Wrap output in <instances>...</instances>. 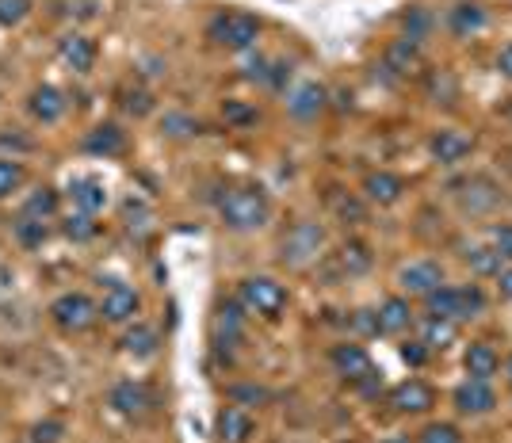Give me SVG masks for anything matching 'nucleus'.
<instances>
[{"instance_id":"nucleus-1","label":"nucleus","mask_w":512,"mask_h":443,"mask_svg":"<svg viewBox=\"0 0 512 443\" xmlns=\"http://www.w3.org/2000/svg\"><path fill=\"white\" fill-rule=\"evenodd\" d=\"M218 218L230 233H256L272 222V199L256 184H241L218 199Z\"/></svg>"},{"instance_id":"nucleus-2","label":"nucleus","mask_w":512,"mask_h":443,"mask_svg":"<svg viewBox=\"0 0 512 443\" xmlns=\"http://www.w3.org/2000/svg\"><path fill=\"white\" fill-rule=\"evenodd\" d=\"M237 302L245 306V314L276 321V317L287 310L291 291H287V283H279L272 275H245L241 287H237Z\"/></svg>"},{"instance_id":"nucleus-3","label":"nucleus","mask_w":512,"mask_h":443,"mask_svg":"<svg viewBox=\"0 0 512 443\" xmlns=\"http://www.w3.org/2000/svg\"><path fill=\"white\" fill-rule=\"evenodd\" d=\"M260 31H264V23L249 16V12H218L211 23H207V39L214 46H222V50H230V54H249L260 39Z\"/></svg>"},{"instance_id":"nucleus-4","label":"nucleus","mask_w":512,"mask_h":443,"mask_svg":"<svg viewBox=\"0 0 512 443\" xmlns=\"http://www.w3.org/2000/svg\"><path fill=\"white\" fill-rule=\"evenodd\" d=\"M50 321L62 329L65 337H81L100 321V302H92L85 291H65L50 302Z\"/></svg>"},{"instance_id":"nucleus-5","label":"nucleus","mask_w":512,"mask_h":443,"mask_svg":"<svg viewBox=\"0 0 512 443\" xmlns=\"http://www.w3.org/2000/svg\"><path fill=\"white\" fill-rule=\"evenodd\" d=\"M325 249V226L318 222H295L279 241V264L283 268H310Z\"/></svg>"},{"instance_id":"nucleus-6","label":"nucleus","mask_w":512,"mask_h":443,"mask_svg":"<svg viewBox=\"0 0 512 443\" xmlns=\"http://www.w3.org/2000/svg\"><path fill=\"white\" fill-rule=\"evenodd\" d=\"M421 65H425V46L406 39V35H398V39L386 43L383 62H379V77H383L386 85H402V81L421 73Z\"/></svg>"},{"instance_id":"nucleus-7","label":"nucleus","mask_w":512,"mask_h":443,"mask_svg":"<svg viewBox=\"0 0 512 443\" xmlns=\"http://www.w3.org/2000/svg\"><path fill=\"white\" fill-rule=\"evenodd\" d=\"M444 283H448L444 264H440V260H428V256H421V260H409V264H402V268H398V275H394L398 295H406V298H428L436 287H444Z\"/></svg>"},{"instance_id":"nucleus-8","label":"nucleus","mask_w":512,"mask_h":443,"mask_svg":"<svg viewBox=\"0 0 512 443\" xmlns=\"http://www.w3.org/2000/svg\"><path fill=\"white\" fill-rule=\"evenodd\" d=\"M470 153H474V134L463 127H440L432 130V138H428V157L436 165H444V169L463 165Z\"/></svg>"},{"instance_id":"nucleus-9","label":"nucleus","mask_w":512,"mask_h":443,"mask_svg":"<svg viewBox=\"0 0 512 443\" xmlns=\"http://www.w3.org/2000/svg\"><path fill=\"white\" fill-rule=\"evenodd\" d=\"M329 363H333V371H337L344 382H352V386L375 379V359H371V352H367L363 344H356V340L333 344V348H329Z\"/></svg>"},{"instance_id":"nucleus-10","label":"nucleus","mask_w":512,"mask_h":443,"mask_svg":"<svg viewBox=\"0 0 512 443\" xmlns=\"http://www.w3.org/2000/svg\"><path fill=\"white\" fill-rule=\"evenodd\" d=\"M107 405L119 413V417H130V421H142L146 413H153V390L146 386L142 379H123L111 386V394H107Z\"/></svg>"},{"instance_id":"nucleus-11","label":"nucleus","mask_w":512,"mask_h":443,"mask_svg":"<svg viewBox=\"0 0 512 443\" xmlns=\"http://www.w3.org/2000/svg\"><path fill=\"white\" fill-rule=\"evenodd\" d=\"M386 405H390L398 417H425V413L436 409V390H432L425 379H406L386 394Z\"/></svg>"},{"instance_id":"nucleus-12","label":"nucleus","mask_w":512,"mask_h":443,"mask_svg":"<svg viewBox=\"0 0 512 443\" xmlns=\"http://www.w3.org/2000/svg\"><path fill=\"white\" fill-rule=\"evenodd\" d=\"M245 306L230 298V302H222L218 310H214V321H211V344L214 352H234L237 344L245 340Z\"/></svg>"},{"instance_id":"nucleus-13","label":"nucleus","mask_w":512,"mask_h":443,"mask_svg":"<svg viewBox=\"0 0 512 443\" xmlns=\"http://www.w3.org/2000/svg\"><path fill=\"white\" fill-rule=\"evenodd\" d=\"M138 314H142L138 287H130V283H107L104 298H100V321H107V325H130V321H138Z\"/></svg>"},{"instance_id":"nucleus-14","label":"nucleus","mask_w":512,"mask_h":443,"mask_svg":"<svg viewBox=\"0 0 512 443\" xmlns=\"http://www.w3.org/2000/svg\"><path fill=\"white\" fill-rule=\"evenodd\" d=\"M451 405H455V413L459 417H490L493 409H497V390H493V382H482V379H463L455 390H451Z\"/></svg>"},{"instance_id":"nucleus-15","label":"nucleus","mask_w":512,"mask_h":443,"mask_svg":"<svg viewBox=\"0 0 512 443\" xmlns=\"http://www.w3.org/2000/svg\"><path fill=\"white\" fill-rule=\"evenodd\" d=\"M329 107V88L318 81H299V85L287 92V115L295 123H318Z\"/></svg>"},{"instance_id":"nucleus-16","label":"nucleus","mask_w":512,"mask_h":443,"mask_svg":"<svg viewBox=\"0 0 512 443\" xmlns=\"http://www.w3.org/2000/svg\"><path fill=\"white\" fill-rule=\"evenodd\" d=\"M256 436V417L241 405H222L214 413V440L218 443H249Z\"/></svg>"},{"instance_id":"nucleus-17","label":"nucleus","mask_w":512,"mask_h":443,"mask_svg":"<svg viewBox=\"0 0 512 443\" xmlns=\"http://www.w3.org/2000/svg\"><path fill=\"white\" fill-rule=\"evenodd\" d=\"M417 321V310H413V298L406 295H390L379 302L375 310V325H379V337H406Z\"/></svg>"},{"instance_id":"nucleus-18","label":"nucleus","mask_w":512,"mask_h":443,"mask_svg":"<svg viewBox=\"0 0 512 443\" xmlns=\"http://www.w3.org/2000/svg\"><path fill=\"white\" fill-rule=\"evenodd\" d=\"M406 180L398 176V172L390 169H379V172H367L360 184V195L367 199V207H394V203H402V195H406Z\"/></svg>"},{"instance_id":"nucleus-19","label":"nucleus","mask_w":512,"mask_h":443,"mask_svg":"<svg viewBox=\"0 0 512 443\" xmlns=\"http://www.w3.org/2000/svg\"><path fill=\"white\" fill-rule=\"evenodd\" d=\"M27 111H31L35 123L54 127V123H62L65 119L69 100H65V92L58 85H39V88H31V96H27Z\"/></svg>"},{"instance_id":"nucleus-20","label":"nucleus","mask_w":512,"mask_h":443,"mask_svg":"<svg viewBox=\"0 0 512 443\" xmlns=\"http://www.w3.org/2000/svg\"><path fill=\"white\" fill-rule=\"evenodd\" d=\"M127 149H130V138L119 123H96V127L85 134L88 157H104V161H111V157H123Z\"/></svg>"},{"instance_id":"nucleus-21","label":"nucleus","mask_w":512,"mask_h":443,"mask_svg":"<svg viewBox=\"0 0 512 443\" xmlns=\"http://www.w3.org/2000/svg\"><path fill=\"white\" fill-rule=\"evenodd\" d=\"M69 199H73V211H85V214H100L107 211L111 203V191L100 176H73L69 180Z\"/></svg>"},{"instance_id":"nucleus-22","label":"nucleus","mask_w":512,"mask_h":443,"mask_svg":"<svg viewBox=\"0 0 512 443\" xmlns=\"http://www.w3.org/2000/svg\"><path fill=\"white\" fill-rule=\"evenodd\" d=\"M490 27V12L478 0H459L455 8H448V31L455 39H474Z\"/></svg>"},{"instance_id":"nucleus-23","label":"nucleus","mask_w":512,"mask_h":443,"mask_svg":"<svg viewBox=\"0 0 512 443\" xmlns=\"http://www.w3.org/2000/svg\"><path fill=\"white\" fill-rule=\"evenodd\" d=\"M463 371H467V379L493 382L501 375V352L490 340H470L467 352H463Z\"/></svg>"},{"instance_id":"nucleus-24","label":"nucleus","mask_w":512,"mask_h":443,"mask_svg":"<svg viewBox=\"0 0 512 443\" xmlns=\"http://www.w3.org/2000/svg\"><path fill=\"white\" fill-rule=\"evenodd\" d=\"M58 58L65 62V69H73V73H92L96 69V43L81 35V31H69L58 39Z\"/></svg>"},{"instance_id":"nucleus-25","label":"nucleus","mask_w":512,"mask_h":443,"mask_svg":"<svg viewBox=\"0 0 512 443\" xmlns=\"http://www.w3.org/2000/svg\"><path fill=\"white\" fill-rule=\"evenodd\" d=\"M119 348L127 352L130 359H153L161 352V333L146 325V321H130L127 333L119 337Z\"/></svg>"},{"instance_id":"nucleus-26","label":"nucleus","mask_w":512,"mask_h":443,"mask_svg":"<svg viewBox=\"0 0 512 443\" xmlns=\"http://www.w3.org/2000/svg\"><path fill=\"white\" fill-rule=\"evenodd\" d=\"M459 207L467 214H490L501 207V188L490 184L486 176H478V180H467V188L459 191Z\"/></svg>"},{"instance_id":"nucleus-27","label":"nucleus","mask_w":512,"mask_h":443,"mask_svg":"<svg viewBox=\"0 0 512 443\" xmlns=\"http://www.w3.org/2000/svg\"><path fill=\"white\" fill-rule=\"evenodd\" d=\"M463 264H467L470 272L478 275V279H497V275L505 272V256L493 249L490 241L486 245H463Z\"/></svg>"},{"instance_id":"nucleus-28","label":"nucleus","mask_w":512,"mask_h":443,"mask_svg":"<svg viewBox=\"0 0 512 443\" xmlns=\"http://www.w3.org/2000/svg\"><path fill=\"white\" fill-rule=\"evenodd\" d=\"M58 211H62V191L50 188V184H43V188H35L27 199H23L20 214H27V218H39V222H54L58 218Z\"/></svg>"},{"instance_id":"nucleus-29","label":"nucleus","mask_w":512,"mask_h":443,"mask_svg":"<svg viewBox=\"0 0 512 443\" xmlns=\"http://www.w3.org/2000/svg\"><path fill=\"white\" fill-rule=\"evenodd\" d=\"M371 264H375V253H371L363 241H344L341 249H337V272L348 275V279L367 275L371 272Z\"/></svg>"},{"instance_id":"nucleus-30","label":"nucleus","mask_w":512,"mask_h":443,"mask_svg":"<svg viewBox=\"0 0 512 443\" xmlns=\"http://www.w3.org/2000/svg\"><path fill=\"white\" fill-rule=\"evenodd\" d=\"M329 211L337 214L341 222H348V226H360V222H367V199L352 195V191L333 188L329 191Z\"/></svg>"},{"instance_id":"nucleus-31","label":"nucleus","mask_w":512,"mask_h":443,"mask_svg":"<svg viewBox=\"0 0 512 443\" xmlns=\"http://www.w3.org/2000/svg\"><path fill=\"white\" fill-rule=\"evenodd\" d=\"M421 340L432 348V356H436V352H448L451 344L459 340V325H455V321H444V317H425V321H421Z\"/></svg>"},{"instance_id":"nucleus-32","label":"nucleus","mask_w":512,"mask_h":443,"mask_svg":"<svg viewBox=\"0 0 512 443\" xmlns=\"http://www.w3.org/2000/svg\"><path fill=\"white\" fill-rule=\"evenodd\" d=\"M161 134H165L169 142H192V138L203 134V119H195V115H188V111H165Z\"/></svg>"},{"instance_id":"nucleus-33","label":"nucleus","mask_w":512,"mask_h":443,"mask_svg":"<svg viewBox=\"0 0 512 443\" xmlns=\"http://www.w3.org/2000/svg\"><path fill=\"white\" fill-rule=\"evenodd\" d=\"M12 237H16V245H20V249L35 253V249H43L46 241H50V222H39V218L20 214V218L12 222Z\"/></svg>"},{"instance_id":"nucleus-34","label":"nucleus","mask_w":512,"mask_h":443,"mask_svg":"<svg viewBox=\"0 0 512 443\" xmlns=\"http://www.w3.org/2000/svg\"><path fill=\"white\" fill-rule=\"evenodd\" d=\"M425 302V317H444V321H455L459 325V287H451V283H444V287H436L428 298H421Z\"/></svg>"},{"instance_id":"nucleus-35","label":"nucleus","mask_w":512,"mask_h":443,"mask_svg":"<svg viewBox=\"0 0 512 443\" xmlns=\"http://www.w3.org/2000/svg\"><path fill=\"white\" fill-rule=\"evenodd\" d=\"M425 96L432 104H455L459 100V77L451 69H432L425 77Z\"/></svg>"},{"instance_id":"nucleus-36","label":"nucleus","mask_w":512,"mask_h":443,"mask_svg":"<svg viewBox=\"0 0 512 443\" xmlns=\"http://www.w3.org/2000/svg\"><path fill=\"white\" fill-rule=\"evenodd\" d=\"M432 31H436V16H432L428 8L413 4V8H406V12H402V35H406V39H413V43L425 46L428 39H432Z\"/></svg>"},{"instance_id":"nucleus-37","label":"nucleus","mask_w":512,"mask_h":443,"mask_svg":"<svg viewBox=\"0 0 512 443\" xmlns=\"http://www.w3.org/2000/svg\"><path fill=\"white\" fill-rule=\"evenodd\" d=\"M62 233L73 241V245H88V241H96L100 237V222H96V214H85V211H73L62 218Z\"/></svg>"},{"instance_id":"nucleus-38","label":"nucleus","mask_w":512,"mask_h":443,"mask_svg":"<svg viewBox=\"0 0 512 443\" xmlns=\"http://www.w3.org/2000/svg\"><path fill=\"white\" fill-rule=\"evenodd\" d=\"M222 123L230 130H249L260 123V107L249 104V100H226L222 104Z\"/></svg>"},{"instance_id":"nucleus-39","label":"nucleus","mask_w":512,"mask_h":443,"mask_svg":"<svg viewBox=\"0 0 512 443\" xmlns=\"http://www.w3.org/2000/svg\"><path fill=\"white\" fill-rule=\"evenodd\" d=\"M486 310H490L486 291H482L478 283H463V287H459V325H463V321H474V317H482Z\"/></svg>"},{"instance_id":"nucleus-40","label":"nucleus","mask_w":512,"mask_h":443,"mask_svg":"<svg viewBox=\"0 0 512 443\" xmlns=\"http://www.w3.org/2000/svg\"><path fill=\"white\" fill-rule=\"evenodd\" d=\"M23 184H27V169L20 157H0V203L12 199Z\"/></svg>"},{"instance_id":"nucleus-41","label":"nucleus","mask_w":512,"mask_h":443,"mask_svg":"<svg viewBox=\"0 0 512 443\" xmlns=\"http://www.w3.org/2000/svg\"><path fill=\"white\" fill-rule=\"evenodd\" d=\"M226 398L253 413V409H260V405H268V401H272V394H268L264 386H256V382H234V386L226 390Z\"/></svg>"},{"instance_id":"nucleus-42","label":"nucleus","mask_w":512,"mask_h":443,"mask_svg":"<svg viewBox=\"0 0 512 443\" xmlns=\"http://www.w3.org/2000/svg\"><path fill=\"white\" fill-rule=\"evenodd\" d=\"M413 443H467L463 440V428L451 421H428L421 432H417V440Z\"/></svg>"},{"instance_id":"nucleus-43","label":"nucleus","mask_w":512,"mask_h":443,"mask_svg":"<svg viewBox=\"0 0 512 443\" xmlns=\"http://www.w3.org/2000/svg\"><path fill=\"white\" fill-rule=\"evenodd\" d=\"M398 356H402V363H406L409 371H421V367H428L432 363V348H428L425 340H402L398 344Z\"/></svg>"},{"instance_id":"nucleus-44","label":"nucleus","mask_w":512,"mask_h":443,"mask_svg":"<svg viewBox=\"0 0 512 443\" xmlns=\"http://www.w3.org/2000/svg\"><path fill=\"white\" fill-rule=\"evenodd\" d=\"M119 104H123V111L134 115V119H146L153 111V96L146 88H123V100H119Z\"/></svg>"},{"instance_id":"nucleus-45","label":"nucleus","mask_w":512,"mask_h":443,"mask_svg":"<svg viewBox=\"0 0 512 443\" xmlns=\"http://www.w3.org/2000/svg\"><path fill=\"white\" fill-rule=\"evenodd\" d=\"M65 440V421L46 417V421L31 424V443H62Z\"/></svg>"},{"instance_id":"nucleus-46","label":"nucleus","mask_w":512,"mask_h":443,"mask_svg":"<svg viewBox=\"0 0 512 443\" xmlns=\"http://www.w3.org/2000/svg\"><path fill=\"white\" fill-rule=\"evenodd\" d=\"M31 16V0H0V27H20Z\"/></svg>"},{"instance_id":"nucleus-47","label":"nucleus","mask_w":512,"mask_h":443,"mask_svg":"<svg viewBox=\"0 0 512 443\" xmlns=\"http://www.w3.org/2000/svg\"><path fill=\"white\" fill-rule=\"evenodd\" d=\"M490 245L512 264V222H497L490 230Z\"/></svg>"},{"instance_id":"nucleus-48","label":"nucleus","mask_w":512,"mask_h":443,"mask_svg":"<svg viewBox=\"0 0 512 443\" xmlns=\"http://www.w3.org/2000/svg\"><path fill=\"white\" fill-rule=\"evenodd\" d=\"M268 69H272V58H264V54H249V62H245V77H249V81H260V85H268Z\"/></svg>"},{"instance_id":"nucleus-49","label":"nucleus","mask_w":512,"mask_h":443,"mask_svg":"<svg viewBox=\"0 0 512 443\" xmlns=\"http://www.w3.org/2000/svg\"><path fill=\"white\" fill-rule=\"evenodd\" d=\"M356 333L363 337H379V325H375V310H352V321H348Z\"/></svg>"},{"instance_id":"nucleus-50","label":"nucleus","mask_w":512,"mask_h":443,"mask_svg":"<svg viewBox=\"0 0 512 443\" xmlns=\"http://www.w3.org/2000/svg\"><path fill=\"white\" fill-rule=\"evenodd\" d=\"M287 81H291V62H272V69H268V85L272 92H283L287 88Z\"/></svg>"},{"instance_id":"nucleus-51","label":"nucleus","mask_w":512,"mask_h":443,"mask_svg":"<svg viewBox=\"0 0 512 443\" xmlns=\"http://www.w3.org/2000/svg\"><path fill=\"white\" fill-rule=\"evenodd\" d=\"M493 65H497V73H501L505 81H512V43L497 50V58H493Z\"/></svg>"},{"instance_id":"nucleus-52","label":"nucleus","mask_w":512,"mask_h":443,"mask_svg":"<svg viewBox=\"0 0 512 443\" xmlns=\"http://www.w3.org/2000/svg\"><path fill=\"white\" fill-rule=\"evenodd\" d=\"M497 283V295L505 298V302H512V264H505V272L493 279Z\"/></svg>"},{"instance_id":"nucleus-53","label":"nucleus","mask_w":512,"mask_h":443,"mask_svg":"<svg viewBox=\"0 0 512 443\" xmlns=\"http://www.w3.org/2000/svg\"><path fill=\"white\" fill-rule=\"evenodd\" d=\"M501 375H505V382H509V390H512V356L501 359Z\"/></svg>"}]
</instances>
